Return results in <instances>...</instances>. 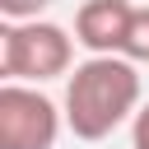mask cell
Returning <instances> with one entry per match:
<instances>
[{"instance_id": "4", "label": "cell", "mask_w": 149, "mask_h": 149, "mask_svg": "<svg viewBox=\"0 0 149 149\" xmlns=\"http://www.w3.org/2000/svg\"><path fill=\"white\" fill-rule=\"evenodd\" d=\"M130 14H135L130 0H84L74 9V42L88 56H121Z\"/></svg>"}, {"instance_id": "5", "label": "cell", "mask_w": 149, "mask_h": 149, "mask_svg": "<svg viewBox=\"0 0 149 149\" xmlns=\"http://www.w3.org/2000/svg\"><path fill=\"white\" fill-rule=\"evenodd\" d=\"M121 56H130L135 65H149V5H135V14H130V33H126Z\"/></svg>"}, {"instance_id": "6", "label": "cell", "mask_w": 149, "mask_h": 149, "mask_svg": "<svg viewBox=\"0 0 149 149\" xmlns=\"http://www.w3.org/2000/svg\"><path fill=\"white\" fill-rule=\"evenodd\" d=\"M47 5L51 0H0V14L5 19H42Z\"/></svg>"}, {"instance_id": "1", "label": "cell", "mask_w": 149, "mask_h": 149, "mask_svg": "<svg viewBox=\"0 0 149 149\" xmlns=\"http://www.w3.org/2000/svg\"><path fill=\"white\" fill-rule=\"evenodd\" d=\"M65 130L74 140H107L140 112V65L130 56H88L65 74Z\"/></svg>"}, {"instance_id": "7", "label": "cell", "mask_w": 149, "mask_h": 149, "mask_svg": "<svg viewBox=\"0 0 149 149\" xmlns=\"http://www.w3.org/2000/svg\"><path fill=\"white\" fill-rule=\"evenodd\" d=\"M130 149H149V102L130 116Z\"/></svg>"}, {"instance_id": "2", "label": "cell", "mask_w": 149, "mask_h": 149, "mask_svg": "<svg viewBox=\"0 0 149 149\" xmlns=\"http://www.w3.org/2000/svg\"><path fill=\"white\" fill-rule=\"evenodd\" d=\"M74 70V37L51 19H5L0 74L19 84H47Z\"/></svg>"}, {"instance_id": "3", "label": "cell", "mask_w": 149, "mask_h": 149, "mask_svg": "<svg viewBox=\"0 0 149 149\" xmlns=\"http://www.w3.org/2000/svg\"><path fill=\"white\" fill-rule=\"evenodd\" d=\"M65 107L51 102L37 84H0V149H56Z\"/></svg>"}]
</instances>
